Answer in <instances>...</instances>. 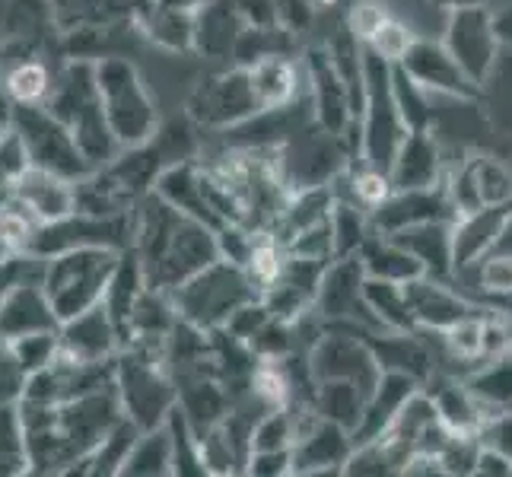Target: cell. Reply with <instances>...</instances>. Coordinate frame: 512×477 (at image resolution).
Here are the masks:
<instances>
[{
    "label": "cell",
    "instance_id": "43",
    "mask_svg": "<svg viewBox=\"0 0 512 477\" xmlns=\"http://www.w3.org/2000/svg\"><path fill=\"white\" fill-rule=\"evenodd\" d=\"M169 430V443H172V474L175 477H204V458H201V439L191 430L188 417L182 408L175 404L169 417L163 420Z\"/></svg>",
    "mask_w": 512,
    "mask_h": 477
},
{
    "label": "cell",
    "instance_id": "16",
    "mask_svg": "<svg viewBox=\"0 0 512 477\" xmlns=\"http://www.w3.org/2000/svg\"><path fill=\"white\" fill-rule=\"evenodd\" d=\"M299 61H303V70H306L315 125L347 140V134H353V128H357V109H353V96L347 90L341 70L334 67L328 48L309 45Z\"/></svg>",
    "mask_w": 512,
    "mask_h": 477
},
{
    "label": "cell",
    "instance_id": "36",
    "mask_svg": "<svg viewBox=\"0 0 512 477\" xmlns=\"http://www.w3.org/2000/svg\"><path fill=\"white\" fill-rule=\"evenodd\" d=\"M51 83H55V70L42 58L16 61L0 70V86H4V96L10 105H42L51 93Z\"/></svg>",
    "mask_w": 512,
    "mask_h": 477
},
{
    "label": "cell",
    "instance_id": "50",
    "mask_svg": "<svg viewBox=\"0 0 512 477\" xmlns=\"http://www.w3.org/2000/svg\"><path fill=\"white\" fill-rule=\"evenodd\" d=\"M245 474H255V477H284V474H293L290 449H258V452H249V458H245Z\"/></svg>",
    "mask_w": 512,
    "mask_h": 477
},
{
    "label": "cell",
    "instance_id": "23",
    "mask_svg": "<svg viewBox=\"0 0 512 477\" xmlns=\"http://www.w3.org/2000/svg\"><path fill=\"white\" fill-rule=\"evenodd\" d=\"M58 315L51 309L42 274L20 277L0 299V344L32 331H58Z\"/></svg>",
    "mask_w": 512,
    "mask_h": 477
},
{
    "label": "cell",
    "instance_id": "32",
    "mask_svg": "<svg viewBox=\"0 0 512 477\" xmlns=\"http://www.w3.org/2000/svg\"><path fill=\"white\" fill-rule=\"evenodd\" d=\"M147 290V280H144V268H140L137 261V252L134 249H125L118 252V261H115V271L109 277V287H105V296H102V306L109 309L112 322L121 334V344L128 341V322H131V312H134V303L137 296Z\"/></svg>",
    "mask_w": 512,
    "mask_h": 477
},
{
    "label": "cell",
    "instance_id": "56",
    "mask_svg": "<svg viewBox=\"0 0 512 477\" xmlns=\"http://www.w3.org/2000/svg\"><path fill=\"white\" fill-rule=\"evenodd\" d=\"M245 26H277L274 0H233Z\"/></svg>",
    "mask_w": 512,
    "mask_h": 477
},
{
    "label": "cell",
    "instance_id": "51",
    "mask_svg": "<svg viewBox=\"0 0 512 477\" xmlns=\"http://www.w3.org/2000/svg\"><path fill=\"white\" fill-rule=\"evenodd\" d=\"M414 39V35L404 29L401 23H395L392 16H388V20L376 29V35L373 39H369L366 45L369 48H376L382 58H388V61H398L401 58V51L408 48V42Z\"/></svg>",
    "mask_w": 512,
    "mask_h": 477
},
{
    "label": "cell",
    "instance_id": "47",
    "mask_svg": "<svg viewBox=\"0 0 512 477\" xmlns=\"http://www.w3.org/2000/svg\"><path fill=\"white\" fill-rule=\"evenodd\" d=\"M296 439V414L290 408H271L264 411L249 436V449H290Z\"/></svg>",
    "mask_w": 512,
    "mask_h": 477
},
{
    "label": "cell",
    "instance_id": "4",
    "mask_svg": "<svg viewBox=\"0 0 512 477\" xmlns=\"http://www.w3.org/2000/svg\"><path fill=\"white\" fill-rule=\"evenodd\" d=\"M166 344L131 338L115 353V392L121 414L137 430H153L175 408V382L166 366Z\"/></svg>",
    "mask_w": 512,
    "mask_h": 477
},
{
    "label": "cell",
    "instance_id": "54",
    "mask_svg": "<svg viewBox=\"0 0 512 477\" xmlns=\"http://www.w3.org/2000/svg\"><path fill=\"white\" fill-rule=\"evenodd\" d=\"M385 20H388V13L382 7H376V4H360L357 10H353V16H350V32L366 45Z\"/></svg>",
    "mask_w": 512,
    "mask_h": 477
},
{
    "label": "cell",
    "instance_id": "2",
    "mask_svg": "<svg viewBox=\"0 0 512 477\" xmlns=\"http://www.w3.org/2000/svg\"><path fill=\"white\" fill-rule=\"evenodd\" d=\"M131 223V249L137 252L150 290L172 293L188 277L220 258L214 229L182 214L179 207L163 201L156 191L144 194L131 207Z\"/></svg>",
    "mask_w": 512,
    "mask_h": 477
},
{
    "label": "cell",
    "instance_id": "55",
    "mask_svg": "<svg viewBox=\"0 0 512 477\" xmlns=\"http://www.w3.org/2000/svg\"><path fill=\"white\" fill-rule=\"evenodd\" d=\"M29 274H42V258L23 252L20 258H13L10 264H4V268H0V299H4V293L16 284V280L29 277Z\"/></svg>",
    "mask_w": 512,
    "mask_h": 477
},
{
    "label": "cell",
    "instance_id": "34",
    "mask_svg": "<svg viewBox=\"0 0 512 477\" xmlns=\"http://www.w3.org/2000/svg\"><path fill=\"white\" fill-rule=\"evenodd\" d=\"M140 436V430L128 417H118L105 436L96 443V449L80 458V462L70 468L67 474H93V477H115L121 474V465H125V458L134 446V439Z\"/></svg>",
    "mask_w": 512,
    "mask_h": 477
},
{
    "label": "cell",
    "instance_id": "9",
    "mask_svg": "<svg viewBox=\"0 0 512 477\" xmlns=\"http://www.w3.org/2000/svg\"><path fill=\"white\" fill-rule=\"evenodd\" d=\"M115 261V249H70L42 258V287L58 322L102 303Z\"/></svg>",
    "mask_w": 512,
    "mask_h": 477
},
{
    "label": "cell",
    "instance_id": "5",
    "mask_svg": "<svg viewBox=\"0 0 512 477\" xmlns=\"http://www.w3.org/2000/svg\"><path fill=\"white\" fill-rule=\"evenodd\" d=\"M42 105L74 134L77 147L93 163V169L105 166L112 156H118L121 147L112 137L109 125H105V115L99 105L93 61L67 58L55 70V83H51V93Z\"/></svg>",
    "mask_w": 512,
    "mask_h": 477
},
{
    "label": "cell",
    "instance_id": "58",
    "mask_svg": "<svg viewBox=\"0 0 512 477\" xmlns=\"http://www.w3.org/2000/svg\"><path fill=\"white\" fill-rule=\"evenodd\" d=\"M493 32H497L500 48L512 55V0H503V4L493 10Z\"/></svg>",
    "mask_w": 512,
    "mask_h": 477
},
{
    "label": "cell",
    "instance_id": "46",
    "mask_svg": "<svg viewBox=\"0 0 512 477\" xmlns=\"http://www.w3.org/2000/svg\"><path fill=\"white\" fill-rule=\"evenodd\" d=\"M10 357L20 363V369L26 376L39 373L45 369L51 360L61 353V344H58V331H32V334H20V338H13L4 344Z\"/></svg>",
    "mask_w": 512,
    "mask_h": 477
},
{
    "label": "cell",
    "instance_id": "38",
    "mask_svg": "<svg viewBox=\"0 0 512 477\" xmlns=\"http://www.w3.org/2000/svg\"><path fill=\"white\" fill-rule=\"evenodd\" d=\"M363 299H366V309L373 312V318L379 322L382 331H417L411 309H408V296H404V284L366 277L363 280Z\"/></svg>",
    "mask_w": 512,
    "mask_h": 477
},
{
    "label": "cell",
    "instance_id": "61",
    "mask_svg": "<svg viewBox=\"0 0 512 477\" xmlns=\"http://www.w3.org/2000/svg\"><path fill=\"white\" fill-rule=\"evenodd\" d=\"M4 128H7V115H0V134H4Z\"/></svg>",
    "mask_w": 512,
    "mask_h": 477
},
{
    "label": "cell",
    "instance_id": "7",
    "mask_svg": "<svg viewBox=\"0 0 512 477\" xmlns=\"http://www.w3.org/2000/svg\"><path fill=\"white\" fill-rule=\"evenodd\" d=\"M93 74L105 125L118 140V147L125 150L150 140L160 128V115H156V102L147 93L137 64L125 55H105L93 61Z\"/></svg>",
    "mask_w": 512,
    "mask_h": 477
},
{
    "label": "cell",
    "instance_id": "33",
    "mask_svg": "<svg viewBox=\"0 0 512 477\" xmlns=\"http://www.w3.org/2000/svg\"><path fill=\"white\" fill-rule=\"evenodd\" d=\"M357 258L363 261L366 277L392 280V284H408V280L423 274V268L411 252H404L392 236H382V233H376V229L360 245Z\"/></svg>",
    "mask_w": 512,
    "mask_h": 477
},
{
    "label": "cell",
    "instance_id": "3",
    "mask_svg": "<svg viewBox=\"0 0 512 477\" xmlns=\"http://www.w3.org/2000/svg\"><path fill=\"white\" fill-rule=\"evenodd\" d=\"M194 156V137L188 128L169 125L156 128L150 140L137 147L118 150L109 163L93 169L83 182H77V210L86 214H128V210L153 191L160 172L172 163Z\"/></svg>",
    "mask_w": 512,
    "mask_h": 477
},
{
    "label": "cell",
    "instance_id": "19",
    "mask_svg": "<svg viewBox=\"0 0 512 477\" xmlns=\"http://www.w3.org/2000/svg\"><path fill=\"white\" fill-rule=\"evenodd\" d=\"M395 64L430 96H452V99H478L481 96V86H474L465 77V70L455 64V58L449 55V48L443 42L411 39Z\"/></svg>",
    "mask_w": 512,
    "mask_h": 477
},
{
    "label": "cell",
    "instance_id": "45",
    "mask_svg": "<svg viewBox=\"0 0 512 477\" xmlns=\"http://www.w3.org/2000/svg\"><path fill=\"white\" fill-rule=\"evenodd\" d=\"M392 93L408 131H433V96L392 61Z\"/></svg>",
    "mask_w": 512,
    "mask_h": 477
},
{
    "label": "cell",
    "instance_id": "14",
    "mask_svg": "<svg viewBox=\"0 0 512 477\" xmlns=\"http://www.w3.org/2000/svg\"><path fill=\"white\" fill-rule=\"evenodd\" d=\"M306 360H309L315 382H325V379L350 382V385H357L363 395L373 392L382 376V366L363 334L341 331V328H322Z\"/></svg>",
    "mask_w": 512,
    "mask_h": 477
},
{
    "label": "cell",
    "instance_id": "1",
    "mask_svg": "<svg viewBox=\"0 0 512 477\" xmlns=\"http://www.w3.org/2000/svg\"><path fill=\"white\" fill-rule=\"evenodd\" d=\"M29 474H67L86 458L121 414L115 382L70 398L64 404L20 401Z\"/></svg>",
    "mask_w": 512,
    "mask_h": 477
},
{
    "label": "cell",
    "instance_id": "22",
    "mask_svg": "<svg viewBox=\"0 0 512 477\" xmlns=\"http://www.w3.org/2000/svg\"><path fill=\"white\" fill-rule=\"evenodd\" d=\"M58 344L64 357H74L83 363H105L115 360V353L121 350V334L109 309L96 303L74 318H64L58 325Z\"/></svg>",
    "mask_w": 512,
    "mask_h": 477
},
{
    "label": "cell",
    "instance_id": "63",
    "mask_svg": "<svg viewBox=\"0 0 512 477\" xmlns=\"http://www.w3.org/2000/svg\"><path fill=\"white\" fill-rule=\"evenodd\" d=\"M312 4H315V7H325V4H328V0H312Z\"/></svg>",
    "mask_w": 512,
    "mask_h": 477
},
{
    "label": "cell",
    "instance_id": "13",
    "mask_svg": "<svg viewBox=\"0 0 512 477\" xmlns=\"http://www.w3.org/2000/svg\"><path fill=\"white\" fill-rule=\"evenodd\" d=\"M443 45L449 48L455 64L465 70V77L484 90V83L490 80L503 51L497 42V32H493V7L474 4V7L449 10Z\"/></svg>",
    "mask_w": 512,
    "mask_h": 477
},
{
    "label": "cell",
    "instance_id": "53",
    "mask_svg": "<svg viewBox=\"0 0 512 477\" xmlns=\"http://www.w3.org/2000/svg\"><path fill=\"white\" fill-rule=\"evenodd\" d=\"M312 0H274V13H277V26L287 29L293 35L306 32L312 23Z\"/></svg>",
    "mask_w": 512,
    "mask_h": 477
},
{
    "label": "cell",
    "instance_id": "41",
    "mask_svg": "<svg viewBox=\"0 0 512 477\" xmlns=\"http://www.w3.org/2000/svg\"><path fill=\"white\" fill-rule=\"evenodd\" d=\"M328 223H331V249H334V258L357 255L360 245L366 242V236L373 233V223H369V210H363L360 204H353V201H344V198H334Z\"/></svg>",
    "mask_w": 512,
    "mask_h": 477
},
{
    "label": "cell",
    "instance_id": "17",
    "mask_svg": "<svg viewBox=\"0 0 512 477\" xmlns=\"http://www.w3.org/2000/svg\"><path fill=\"white\" fill-rule=\"evenodd\" d=\"M446 194L452 201L455 217L478 207L509 204L512 201V169L497 156L471 153L458 159L455 166H446L443 175Z\"/></svg>",
    "mask_w": 512,
    "mask_h": 477
},
{
    "label": "cell",
    "instance_id": "24",
    "mask_svg": "<svg viewBox=\"0 0 512 477\" xmlns=\"http://www.w3.org/2000/svg\"><path fill=\"white\" fill-rule=\"evenodd\" d=\"M509 217H512V201L468 210V214H458L452 220V277L497 249Z\"/></svg>",
    "mask_w": 512,
    "mask_h": 477
},
{
    "label": "cell",
    "instance_id": "35",
    "mask_svg": "<svg viewBox=\"0 0 512 477\" xmlns=\"http://www.w3.org/2000/svg\"><path fill=\"white\" fill-rule=\"evenodd\" d=\"M137 29L144 32L153 45H160L166 51H191V45H194V10H175V7L153 4L137 20Z\"/></svg>",
    "mask_w": 512,
    "mask_h": 477
},
{
    "label": "cell",
    "instance_id": "44",
    "mask_svg": "<svg viewBox=\"0 0 512 477\" xmlns=\"http://www.w3.org/2000/svg\"><path fill=\"white\" fill-rule=\"evenodd\" d=\"M29 474V449L20 404L0 408V477Z\"/></svg>",
    "mask_w": 512,
    "mask_h": 477
},
{
    "label": "cell",
    "instance_id": "11",
    "mask_svg": "<svg viewBox=\"0 0 512 477\" xmlns=\"http://www.w3.org/2000/svg\"><path fill=\"white\" fill-rule=\"evenodd\" d=\"M134 223L131 210L128 214H86V210H74L61 220L39 223L26 239V252L35 258H48L70 249H115L125 252L131 249Z\"/></svg>",
    "mask_w": 512,
    "mask_h": 477
},
{
    "label": "cell",
    "instance_id": "30",
    "mask_svg": "<svg viewBox=\"0 0 512 477\" xmlns=\"http://www.w3.org/2000/svg\"><path fill=\"white\" fill-rule=\"evenodd\" d=\"M420 388L430 395V401H433V408H436L439 420H443L452 433L478 436V430H481V423H484L487 411H484V404L468 392L465 379L449 376V373H446V376H436V373H433Z\"/></svg>",
    "mask_w": 512,
    "mask_h": 477
},
{
    "label": "cell",
    "instance_id": "40",
    "mask_svg": "<svg viewBox=\"0 0 512 477\" xmlns=\"http://www.w3.org/2000/svg\"><path fill=\"white\" fill-rule=\"evenodd\" d=\"M468 392L484 404V411L512 408V353H500L487 363H481L471 376H465Z\"/></svg>",
    "mask_w": 512,
    "mask_h": 477
},
{
    "label": "cell",
    "instance_id": "12",
    "mask_svg": "<svg viewBox=\"0 0 512 477\" xmlns=\"http://www.w3.org/2000/svg\"><path fill=\"white\" fill-rule=\"evenodd\" d=\"M188 121L194 128L204 131H229L249 121L261 112V105L255 99L249 70L245 67H229L220 70V74L204 77L188 96Z\"/></svg>",
    "mask_w": 512,
    "mask_h": 477
},
{
    "label": "cell",
    "instance_id": "59",
    "mask_svg": "<svg viewBox=\"0 0 512 477\" xmlns=\"http://www.w3.org/2000/svg\"><path fill=\"white\" fill-rule=\"evenodd\" d=\"M433 7H439V10H458V7H474V4H490V0H430Z\"/></svg>",
    "mask_w": 512,
    "mask_h": 477
},
{
    "label": "cell",
    "instance_id": "39",
    "mask_svg": "<svg viewBox=\"0 0 512 477\" xmlns=\"http://www.w3.org/2000/svg\"><path fill=\"white\" fill-rule=\"evenodd\" d=\"M363 401H366V395L360 392L357 385L338 382V379H325V382H315L312 411L353 433V427H357L360 414H363Z\"/></svg>",
    "mask_w": 512,
    "mask_h": 477
},
{
    "label": "cell",
    "instance_id": "20",
    "mask_svg": "<svg viewBox=\"0 0 512 477\" xmlns=\"http://www.w3.org/2000/svg\"><path fill=\"white\" fill-rule=\"evenodd\" d=\"M433 220H455V210H452V201L443 182L430 188L388 191L385 198L369 210V223H373V229L382 236L417 226V223H433Z\"/></svg>",
    "mask_w": 512,
    "mask_h": 477
},
{
    "label": "cell",
    "instance_id": "48",
    "mask_svg": "<svg viewBox=\"0 0 512 477\" xmlns=\"http://www.w3.org/2000/svg\"><path fill=\"white\" fill-rule=\"evenodd\" d=\"M26 169H29L26 150L20 144V137H16V131L7 125L4 134H0V194H10L13 182L20 179Z\"/></svg>",
    "mask_w": 512,
    "mask_h": 477
},
{
    "label": "cell",
    "instance_id": "37",
    "mask_svg": "<svg viewBox=\"0 0 512 477\" xmlns=\"http://www.w3.org/2000/svg\"><path fill=\"white\" fill-rule=\"evenodd\" d=\"M169 474H172V443L166 423L153 430H140L118 477H169Z\"/></svg>",
    "mask_w": 512,
    "mask_h": 477
},
{
    "label": "cell",
    "instance_id": "29",
    "mask_svg": "<svg viewBox=\"0 0 512 477\" xmlns=\"http://www.w3.org/2000/svg\"><path fill=\"white\" fill-rule=\"evenodd\" d=\"M245 70H249V80H252V90H255L261 112L284 109V105L303 99L306 70H303V61H299L296 55L261 58V61L249 64Z\"/></svg>",
    "mask_w": 512,
    "mask_h": 477
},
{
    "label": "cell",
    "instance_id": "8",
    "mask_svg": "<svg viewBox=\"0 0 512 477\" xmlns=\"http://www.w3.org/2000/svg\"><path fill=\"white\" fill-rule=\"evenodd\" d=\"M357 121L363 166L388 175V166H392L401 140L408 137V125H404L392 93V61L382 58L369 45H363V102Z\"/></svg>",
    "mask_w": 512,
    "mask_h": 477
},
{
    "label": "cell",
    "instance_id": "52",
    "mask_svg": "<svg viewBox=\"0 0 512 477\" xmlns=\"http://www.w3.org/2000/svg\"><path fill=\"white\" fill-rule=\"evenodd\" d=\"M26 373L20 369V363H16L7 347L0 344V408L4 404H20L23 392H26Z\"/></svg>",
    "mask_w": 512,
    "mask_h": 477
},
{
    "label": "cell",
    "instance_id": "10",
    "mask_svg": "<svg viewBox=\"0 0 512 477\" xmlns=\"http://www.w3.org/2000/svg\"><path fill=\"white\" fill-rule=\"evenodd\" d=\"M7 125L16 131V137H20L32 169H45V172L74 182V185L93 172V163L77 147L74 134H70L45 105L13 102L7 112Z\"/></svg>",
    "mask_w": 512,
    "mask_h": 477
},
{
    "label": "cell",
    "instance_id": "49",
    "mask_svg": "<svg viewBox=\"0 0 512 477\" xmlns=\"http://www.w3.org/2000/svg\"><path fill=\"white\" fill-rule=\"evenodd\" d=\"M478 443L506 455L512 462V408H500V411H490L478 430Z\"/></svg>",
    "mask_w": 512,
    "mask_h": 477
},
{
    "label": "cell",
    "instance_id": "6",
    "mask_svg": "<svg viewBox=\"0 0 512 477\" xmlns=\"http://www.w3.org/2000/svg\"><path fill=\"white\" fill-rule=\"evenodd\" d=\"M169 299L182 322L194 325L204 334H214L226 328L229 318L245 303L261 299V287L242 264L217 258V261H210L204 271H198L194 277H188L185 284L175 287Z\"/></svg>",
    "mask_w": 512,
    "mask_h": 477
},
{
    "label": "cell",
    "instance_id": "27",
    "mask_svg": "<svg viewBox=\"0 0 512 477\" xmlns=\"http://www.w3.org/2000/svg\"><path fill=\"white\" fill-rule=\"evenodd\" d=\"M417 388H420V382H414L411 376L392 373V369H382L376 388L363 401L360 423L350 433L353 436V446L366 443V439H379L388 427H392V420L404 408V401H408L417 392Z\"/></svg>",
    "mask_w": 512,
    "mask_h": 477
},
{
    "label": "cell",
    "instance_id": "21",
    "mask_svg": "<svg viewBox=\"0 0 512 477\" xmlns=\"http://www.w3.org/2000/svg\"><path fill=\"white\" fill-rule=\"evenodd\" d=\"M404 296H408L411 318L420 331H446L458 318L481 309L462 290H455V284H449V280H436L427 274L408 280L404 284Z\"/></svg>",
    "mask_w": 512,
    "mask_h": 477
},
{
    "label": "cell",
    "instance_id": "57",
    "mask_svg": "<svg viewBox=\"0 0 512 477\" xmlns=\"http://www.w3.org/2000/svg\"><path fill=\"white\" fill-rule=\"evenodd\" d=\"M474 474H484V477H512V462H509L506 455L481 446L478 449V458H474Z\"/></svg>",
    "mask_w": 512,
    "mask_h": 477
},
{
    "label": "cell",
    "instance_id": "15",
    "mask_svg": "<svg viewBox=\"0 0 512 477\" xmlns=\"http://www.w3.org/2000/svg\"><path fill=\"white\" fill-rule=\"evenodd\" d=\"M55 48H61V29L51 0H7L0 23V70L29 58L45 61Z\"/></svg>",
    "mask_w": 512,
    "mask_h": 477
},
{
    "label": "cell",
    "instance_id": "26",
    "mask_svg": "<svg viewBox=\"0 0 512 477\" xmlns=\"http://www.w3.org/2000/svg\"><path fill=\"white\" fill-rule=\"evenodd\" d=\"M10 194L20 201L35 223H51V220H61L67 214L77 210V188L74 182L58 179L45 169H26L20 179L13 182Z\"/></svg>",
    "mask_w": 512,
    "mask_h": 477
},
{
    "label": "cell",
    "instance_id": "31",
    "mask_svg": "<svg viewBox=\"0 0 512 477\" xmlns=\"http://www.w3.org/2000/svg\"><path fill=\"white\" fill-rule=\"evenodd\" d=\"M404 252H411L427 277L452 284V220L417 223L398 233H388Z\"/></svg>",
    "mask_w": 512,
    "mask_h": 477
},
{
    "label": "cell",
    "instance_id": "25",
    "mask_svg": "<svg viewBox=\"0 0 512 477\" xmlns=\"http://www.w3.org/2000/svg\"><path fill=\"white\" fill-rule=\"evenodd\" d=\"M446 153L439 147L433 131H408L401 147L388 166V185L392 191H411V188H430L439 185L446 175Z\"/></svg>",
    "mask_w": 512,
    "mask_h": 477
},
{
    "label": "cell",
    "instance_id": "42",
    "mask_svg": "<svg viewBox=\"0 0 512 477\" xmlns=\"http://www.w3.org/2000/svg\"><path fill=\"white\" fill-rule=\"evenodd\" d=\"M296 55V35L280 26H245L233 48L236 67H249L261 58Z\"/></svg>",
    "mask_w": 512,
    "mask_h": 477
},
{
    "label": "cell",
    "instance_id": "60",
    "mask_svg": "<svg viewBox=\"0 0 512 477\" xmlns=\"http://www.w3.org/2000/svg\"><path fill=\"white\" fill-rule=\"evenodd\" d=\"M7 112H10V102L4 96V86H0V115H7Z\"/></svg>",
    "mask_w": 512,
    "mask_h": 477
},
{
    "label": "cell",
    "instance_id": "28",
    "mask_svg": "<svg viewBox=\"0 0 512 477\" xmlns=\"http://www.w3.org/2000/svg\"><path fill=\"white\" fill-rule=\"evenodd\" d=\"M242 29H245V20L233 7V0H204V4L194 10L191 51H198L207 61H229Z\"/></svg>",
    "mask_w": 512,
    "mask_h": 477
},
{
    "label": "cell",
    "instance_id": "62",
    "mask_svg": "<svg viewBox=\"0 0 512 477\" xmlns=\"http://www.w3.org/2000/svg\"><path fill=\"white\" fill-rule=\"evenodd\" d=\"M509 353H512V318H509Z\"/></svg>",
    "mask_w": 512,
    "mask_h": 477
},
{
    "label": "cell",
    "instance_id": "18",
    "mask_svg": "<svg viewBox=\"0 0 512 477\" xmlns=\"http://www.w3.org/2000/svg\"><path fill=\"white\" fill-rule=\"evenodd\" d=\"M296 414V439L290 446L293 458V474H341L344 462L353 449V436L350 430L338 427L315 411L306 414L303 408H290Z\"/></svg>",
    "mask_w": 512,
    "mask_h": 477
}]
</instances>
